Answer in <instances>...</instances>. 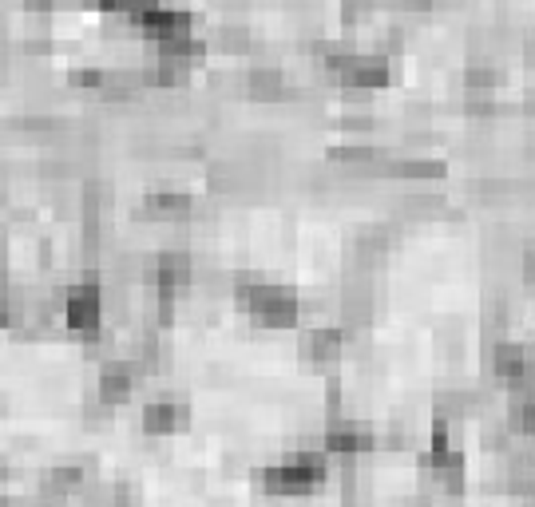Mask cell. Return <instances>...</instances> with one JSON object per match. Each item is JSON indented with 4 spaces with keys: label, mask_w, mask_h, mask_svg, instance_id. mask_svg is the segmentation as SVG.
Segmentation results:
<instances>
[{
    "label": "cell",
    "mask_w": 535,
    "mask_h": 507,
    "mask_svg": "<svg viewBox=\"0 0 535 507\" xmlns=\"http://www.w3.org/2000/svg\"><path fill=\"white\" fill-rule=\"evenodd\" d=\"M230 294L258 325L266 329H294L302 321V298L298 290L266 278L262 270H234L230 274Z\"/></svg>",
    "instance_id": "1"
},
{
    "label": "cell",
    "mask_w": 535,
    "mask_h": 507,
    "mask_svg": "<svg viewBox=\"0 0 535 507\" xmlns=\"http://www.w3.org/2000/svg\"><path fill=\"white\" fill-rule=\"evenodd\" d=\"M104 313H107V286L100 270H84L68 290H64V302H60V317L68 329L92 337L104 329Z\"/></svg>",
    "instance_id": "2"
},
{
    "label": "cell",
    "mask_w": 535,
    "mask_h": 507,
    "mask_svg": "<svg viewBox=\"0 0 535 507\" xmlns=\"http://www.w3.org/2000/svg\"><path fill=\"white\" fill-rule=\"evenodd\" d=\"M195 274H199V266H195L191 250H183V246L159 250L151 258V270H147L151 290H155L159 302H179L187 294V286H195Z\"/></svg>",
    "instance_id": "3"
},
{
    "label": "cell",
    "mask_w": 535,
    "mask_h": 507,
    "mask_svg": "<svg viewBox=\"0 0 535 507\" xmlns=\"http://www.w3.org/2000/svg\"><path fill=\"white\" fill-rule=\"evenodd\" d=\"M417 468H421L428 488L440 492V496H464V488H468V456H464L460 444L456 448H444V452L421 448Z\"/></svg>",
    "instance_id": "4"
},
{
    "label": "cell",
    "mask_w": 535,
    "mask_h": 507,
    "mask_svg": "<svg viewBox=\"0 0 535 507\" xmlns=\"http://www.w3.org/2000/svg\"><path fill=\"white\" fill-rule=\"evenodd\" d=\"M488 373L500 381V385H520L535 377V345L528 341H516V337H500L488 345Z\"/></svg>",
    "instance_id": "5"
},
{
    "label": "cell",
    "mask_w": 535,
    "mask_h": 507,
    "mask_svg": "<svg viewBox=\"0 0 535 507\" xmlns=\"http://www.w3.org/2000/svg\"><path fill=\"white\" fill-rule=\"evenodd\" d=\"M333 80L345 92H377V88L393 84V60L381 56V52H353Z\"/></svg>",
    "instance_id": "6"
},
{
    "label": "cell",
    "mask_w": 535,
    "mask_h": 507,
    "mask_svg": "<svg viewBox=\"0 0 535 507\" xmlns=\"http://www.w3.org/2000/svg\"><path fill=\"white\" fill-rule=\"evenodd\" d=\"M321 444H325L333 456L357 460V456H369V452L377 448V436H373V428H369L365 420H357V416H333V420L325 424Z\"/></svg>",
    "instance_id": "7"
},
{
    "label": "cell",
    "mask_w": 535,
    "mask_h": 507,
    "mask_svg": "<svg viewBox=\"0 0 535 507\" xmlns=\"http://www.w3.org/2000/svg\"><path fill=\"white\" fill-rule=\"evenodd\" d=\"M321 484L314 480V472H306L290 452L278 460V464H270V468H262V492L266 496H282V500H298V496H310V492H318Z\"/></svg>",
    "instance_id": "8"
},
{
    "label": "cell",
    "mask_w": 535,
    "mask_h": 507,
    "mask_svg": "<svg viewBox=\"0 0 535 507\" xmlns=\"http://www.w3.org/2000/svg\"><path fill=\"white\" fill-rule=\"evenodd\" d=\"M139 377H143V365H139L135 357H107L104 365H100V385H96V393H100L104 405H123V401L135 397Z\"/></svg>",
    "instance_id": "9"
},
{
    "label": "cell",
    "mask_w": 535,
    "mask_h": 507,
    "mask_svg": "<svg viewBox=\"0 0 535 507\" xmlns=\"http://www.w3.org/2000/svg\"><path fill=\"white\" fill-rule=\"evenodd\" d=\"M139 36L143 40H151L155 48H163V44H175V40H183V36H195V20H191V12H179V8H147L143 12V20H139Z\"/></svg>",
    "instance_id": "10"
},
{
    "label": "cell",
    "mask_w": 535,
    "mask_h": 507,
    "mask_svg": "<svg viewBox=\"0 0 535 507\" xmlns=\"http://www.w3.org/2000/svg\"><path fill=\"white\" fill-rule=\"evenodd\" d=\"M187 420H191V405H187L183 397H175V393L151 397V401L143 405V412H139V424H143L147 436H171V432H179Z\"/></svg>",
    "instance_id": "11"
},
{
    "label": "cell",
    "mask_w": 535,
    "mask_h": 507,
    "mask_svg": "<svg viewBox=\"0 0 535 507\" xmlns=\"http://www.w3.org/2000/svg\"><path fill=\"white\" fill-rule=\"evenodd\" d=\"M298 349L310 365H333L341 353H345V325L337 321H318L310 329H302L298 337Z\"/></svg>",
    "instance_id": "12"
},
{
    "label": "cell",
    "mask_w": 535,
    "mask_h": 507,
    "mask_svg": "<svg viewBox=\"0 0 535 507\" xmlns=\"http://www.w3.org/2000/svg\"><path fill=\"white\" fill-rule=\"evenodd\" d=\"M484 408H488V397L480 389H468V385H452V389H440L432 397V416L452 420V424H460L468 416H480Z\"/></svg>",
    "instance_id": "13"
},
{
    "label": "cell",
    "mask_w": 535,
    "mask_h": 507,
    "mask_svg": "<svg viewBox=\"0 0 535 507\" xmlns=\"http://www.w3.org/2000/svg\"><path fill=\"white\" fill-rule=\"evenodd\" d=\"M381 175L409 179V183H440L448 175V163L436 155H389L381 163Z\"/></svg>",
    "instance_id": "14"
},
{
    "label": "cell",
    "mask_w": 535,
    "mask_h": 507,
    "mask_svg": "<svg viewBox=\"0 0 535 507\" xmlns=\"http://www.w3.org/2000/svg\"><path fill=\"white\" fill-rule=\"evenodd\" d=\"M242 88L250 100H262V103H274V100H286L290 96V84H286V72L278 64H254L246 76H242Z\"/></svg>",
    "instance_id": "15"
},
{
    "label": "cell",
    "mask_w": 535,
    "mask_h": 507,
    "mask_svg": "<svg viewBox=\"0 0 535 507\" xmlns=\"http://www.w3.org/2000/svg\"><path fill=\"white\" fill-rule=\"evenodd\" d=\"M143 210L155 214V218H167V222L191 218L195 214V195L191 191H179V187H151L143 195Z\"/></svg>",
    "instance_id": "16"
},
{
    "label": "cell",
    "mask_w": 535,
    "mask_h": 507,
    "mask_svg": "<svg viewBox=\"0 0 535 507\" xmlns=\"http://www.w3.org/2000/svg\"><path fill=\"white\" fill-rule=\"evenodd\" d=\"M504 84V68L496 64V56H484V60H468L464 64V88L468 92H496Z\"/></svg>",
    "instance_id": "17"
},
{
    "label": "cell",
    "mask_w": 535,
    "mask_h": 507,
    "mask_svg": "<svg viewBox=\"0 0 535 507\" xmlns=\"http://www.w3.org/2000/svg\"><path fill=\"white\" fill-rule=\"evenodd\" d=\"M373 317V294L369 286H349L341 294V325L345 329H357V325H369Z\"/></svg>",
    "instance_id": "18"
},
{
    "label": "cell",
    "mask_w": 535,
    "mask_h": 507,
    "mask_svg": "<svg viewBox=\"0 0 535 507\" xmlns=\"http://www.w3.org/2000/svg\"><path fill=\"white\" fill-rule=\"evenodd\" d=\"M139 88H143V72H127V68H119V72H107L104 76L100 100H111V103L135 100V96H139Z\"/></svg>",
    "instance_id": "19"
},
{
    "label": "cell",
    "mask_w": 535,
    "mask_h": 507,
    "mask_svg": "<svg viewBox=\"0 0 535 507\" xmlns=\"http://www.w3.org/2000/svg\"><path fill=\"white\" fill-rule=\"evenodd\" d=\"M211 44L218 52H230V56H242V52H250L254 48V40H250V28L246 24H238V20H226V24H218L211 36Z\"/></svg>",
    "instance_id": "20"
},
{
    "label": "cell",
    "mask_w": 535,
    "mask_h": 507,
    "mask_svg": "<svg viewBox=\"0 0 535 507\" xmlns=\"http://www.w3.org/2000/svg\"><path fill=\"white\" fill-rule=\"evenodd\" d=\"M207 183H211V191H242L246 183H250V171L242 167V163H214L211 175H207Z\"/></svg>",
    "instance_id": "21"
},
{
    "label": "cell",
    "mask_w": 535,
    "mask_h": 507,
    "mask_svg": "<svg viewBox=\"0 0 535 507\" xmlns=\"http://www.w3.org/2000/svg\"><path fill=\"white\" fill-rule=\"evenodd\" d=\"M24 321H28V302L16 286H8L0 294V329H20Z\"/></svg>",
    "instance_id": "22"
},
{
    "label": "cell",
    "mask_w": 535,
    "mask_h": 507,
    "mask_svg": "<svg viewBox=\"0 0 535 507\" xmlns=\"http://www.w3.org/2000/svg\"><path fill=\"white\" fill-rule=\"evenodd\" d=\"M377 0H341V24L345 28H365L377 16Z\"/></svg>",
    "instance_id": "23"
},
{
    "label": "cell",
    "mask_w": 535,
    "mask_h": 507,
    "mask_svg": "<svg viewBox=\"0 0 535 507\" xmlns=\"http://www.w3.org/2000/svg\"><path fill=\"white\" fill-rule=\"evenodd\" d=\"M444 206V195H436V191H421V195H405L401 199V210L405 214H432V210H440Z\"/></svg>",
    "instance_id": "24"
},
{
    "label": "cell",
    "mask_w": 535,
    "mask_h": 507,
    "mask_svg": "<svg viewBox=\"0 0 535 507\" xmlns=\"http://www.w3.org/2000/svg\"><path fill=\"white\" fill-rule=\"evenodd\" d=\"M104 68H76L72 72V88H84V92H96L100 96V88H104Z\"/></svg>",
    "instance_id": "25"
},
{
    "label": "cell",
    "mask_w": 535,
    "mask_h": 507,
    "mask_svg": "<svg viewBox=\"0 0 535 507\" xmlns=\"http://www.w3.org/2000/svg\"><path fill=\"white\" fill-rule=\"evenodd\" d=\"M436 8V0H397L393 4V12H401V16H425Z\"/></svg>",
    "instance_id": "26"
},
{
    "label": "cell",
    "mask_w": 535,
    "mask_h": 507,
    "mask_svg": "<svg viewBox=\"0 0 535 507\" xmlns=\"http://www.w3.org/2000/svg\"><path fill=\"white\" fill-rule=\"evenodd\" d=\"M520 278L535 286V242H528L524 250H520Z\"/></svg>",
    "instance_id": "27"
},
{
    "label": "cell",
    "mask_w": 535,
    "mask_h": 507,
    "mask_svg": "<svg viewBox=\"0 0 535 507\" xmlns=\"http://www.w3.org/2000/svg\"><path fill=\"white\" fill-rule=\"evenodd\" d=\"M520 56H524V64L535 72V32L532 36H524V48H520Z\"/></svg>",
    "instance_id": "28"
},
{
    "label": "cell",
    "mask_w": 535,
    "mask_h": 507,
    "mask_svg": "<svg viewBox=\"0 0 535 507\" xmlns=\"http://www.w3.org/2000/svg\"><path fill=\"white\" fill-rule=\"evenodd\" d=\"M524 111L535 115V88H528V96H524Z\"/></svg>",
    "instance_id": "29"
},
{
    "label": "cell",
    "mask_w": 535,
    "mask_h": 507,
    "mask_svg": "<svg viewBox=\"0 0 535 507\" xmlns=\"http://www.w3.org/2000/svg\"><path fill=\"white\" fill-rule=\"evenodd\" d=\"M8 286H12V282H8V270H4V266H0V294H4V290H8Z\"/></svg>",
    "instance_id": "30"
},
{
    "label": "cell",
    "mask_w": 535,
    "mask_h": 507,
    "mask_svg": "<svg viewBox=\"0 0 535 507\" xmlns=\"http://www.w3.org/2000/svg\"><path fill=\"white\" fill-rule=\"evenodd\" d=\"M436 4H452V8H460V4H464V0H436Z\"/></svg>",
    "instance_id": "31"
},
{
    "label": "cell",
    "mask_w": 535,
    "mask_h": 507,
    "mask_svg": "<svg viewBox=\"0 0 535 507\" xmlns=\"http://www.w3.org/2000/svg\"><path fill=\"white\" fill-rule=\"evenodd\" d=\"M0 507H20V504H12V500H4V496H0Z\"/></svg>",
    "instance_id": "32"
}]
</instances>
